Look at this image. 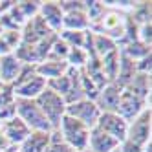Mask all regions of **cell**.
I'll return each mask as SVG.
<instances>
[{
    "mask_svg": "<svg viewBox=\"0 0 152 152\" xmlns=\"http://www.w3.org/2000/svg\"><path fill=\"white\" fill-rule=\"evenodd\" d=\"M15 112L17 117L22 121L31 132H51V126L48 123L46 115L42 114L35 99H18L15 97Z\"/></svg>",
    "mask_w": 152,
    "mask_h": 152,
    "instance_id": "obj_1",
    "label": "cell"
},
{
    "mask_svg": "<svg viewBox=\"0 0 152 152\" xmlns=\"http://www.w3.org/2000/svg\"><path fill=\"white\" fill-rule=\"evenodd\" d=\"M59 134L62 141L66 143L73 152H88V136L90 130L77 119L64 115L59 123Z\"/></svg>",
    "mask_w": 152,
    "mask_h": 152,
    "instance_id": "obj_2",
    "label": "cell"
},
{
    "mask_svg": "<svg viewBox=\"0 0 152 152\" xmlns=\"http://www.w3.org/2000/svg\"><path fill=\"white\" fill-rule=\"evenodd\" d=\"M125 28H126V13L106 7L104 15L97 20L95 24L90 26V31L92 33H97V35H104L108 39H112L117 44L125 35Z\"/></svg>",
    "mask_w": 152,
    "mask_h": 152,
    "instance_id": "obj_3",
    "label": "cell"
},
{
    "mask_svg": "<svg viewBox=\"0 0 152 152\" xmlns=\"http://www.w3.org/2000/svg\"><path fill=\"white\" fill-rule=\"evenodd\" d=\"M35 101H37L39 108L42 110V114L46 115L51 130H57L61 119L66 114V101H64L59 94L51 92L50 88H44V92H42Z\"/></svg>",
    "mask_w": 152,
    "mask_h": 152,
    "instance_id": "obj_4",
    "label": "cell"
},
{
    "mask_svg": "<svg viewBox=\"0 0 152 152\" xmlns=\"http://www.w3.org/2000/svg\"><path fill=\"white\" fill-rule=\"evenodd\" d=\"M150 132H152V110L150 108H145L136 119L128 123V130H126V137L128 141L145 147L150 143Z\"/></svg>",
    "mask_w": 152,
    "mask_h": 152,
    "instance_id": "obj_5",
    "label": "cell"
},
{
    "mask_svg": "<svg viewBox=\"0 0 152 152\" xmlns=\"http://www.w3.org/2000/svg\"><path fill=\"white\" fill-rule=\"evenodd\" d=\"M64 115L77 119V121L83 123L88 130H92L97 125V119H99V115H101V110L97 108V104L94 101L81 99V101H75V103L66 104V114H64Z\"/></svg>",
    "mask_w": 152,
    "mask_h": 152,
    "instance_id": "obj_6",
    "label": "cell"
},
{
    "mask_svg": "<svg viewBox=\"0 0 152 152\" xmlns=\"http://www.w3.org/2000/svg\"><path fill=\"white\" fill-rule=\"evenodd\" d=\"M145 108H150V103H147L145 99H139L137 95L130 94L128 90H121L115 114H119L126 123H130L132 119H136L141 112H143Z\"/></svg>",
    "mask_w": 152,
    "mask_h": 152,
    "instance_id": "obj_7",
    "label": "cell"
},
{
    "mask_svg": "<svg viewBox=\"0 0 152 152\" xmlns=\"http://www.w3.org/2000/svg\"><path fill=\"white\" fill-rule=\"evenodd\" d=\"M95 128H99L101 132L112 136L114 139H117L119 143H121V141H125V137H126L128 123L115 112H101Z\"/></svg>",
    "mask_w": 152,
    "mask_h": 152,
    "instance_id": "obj_8",
    "label": "cell"
},
{
    "mask_svg": "<svg viewBox=\"0 0 152 152\" xmlns=\"http://www.w3.org/2000/svg\"><path fill=\"white\" fill-rule=\"evenodd\" d=\"M11 88H13V95L18 97V99H37L44 92L46 81L42 77H39L37 73H33L31 77H28L24 81H18V83L11 84Z\"/></svg>",
    "mask_w": 152,
    "mask_h": 152,
    "instance_id": "obj_9",
    "label": "cell"
},
{
    "mask_svg": "<svg viewBox=\"0 0 152 152\" xmlns=\"http://www.w3.org/2000/svg\"><path fill=\"white\" fill-rule=\"evenodd\" d=\"M51 33L53 31L44 24V20L37 15L24 24L22 31H20V37H22L20 42H22V44H37V42H40L42 39H46Z\"/></svg>",
    "mask_w": 152,
    "mask_h": 152,
    "instance_id": "obj_10",
    "label": "cell"
},
{
    "mask_svg": "<svg viewBox=\"0 0 152 152\" xmlns=\"http://www.w3.org/2000/svg\"><path fill=\"white\" fill-rule=\"evenodd\" d=\"M39 17L44 20V24L53 31V33H59V31L62 29V17H64V13L61 11L59 2H53V0L40 2Z\"/></svg>",
    "mask_w": 152,
    "mask_h": 152,
    "instance_id": "obj_11",
    "label": "cell"
},
{
    "mask_svg": "<svg viewBox=\"0 0 152 152\" xmlns=\"http://www.w3.org/2000/svg\"><path fill=\"white\" fill-rule=\"evenodd\" d=\"M119 141L114 139L112 136H108L101 132L99 128H92L88 136V152H117Z\"/></svg>",
    "mask_w": 152,
    "mask_h": 152,
    "instance_id": "obj_12",
    "label": "cell"
},
{
    "mask_svg": "<svg viewBox=\"0 0 152 152\" xmlns=\"http://www.w3.org/2000/svg\"><path fill=\"white\" fill-rule=\"evenodd\" d=\"M0 130H2V134H4L6 139L9 141V145H13V147H18V145L31 134V130H29L22 121H20L18 117H13L11 121L2 123V125H0Z\"/></svg>",
    "mask_w": 152,
    "mask_h": 152,
    "instance_id": "obj_13",
    "label": "cell"
},
{
    "mask_svg": "<svg viewBox=\"0 0 152 152\" xmlns=\"http://www.w3.org/2000/svg\"><path fill=\"white\" fill-rule=\"evenodd\" d=\"M119 95H121V88H117L114 83H108L104 88L99 90L95 97V104L101 112H115L117 103H119Z\"/></svg>",
    "mask_w": 152,
    "mask_h": 152,
    "instance_id": "obj_14",
    "label": "cell"
},
{
    "mask_svg": "<svg viewBox=\"0 0 152 152\" xmlns=\"http://www.w3.org/2000/svg\"><path fill=\"white\" fill-rule=\"evenodd\" d=\"M20 70H22V62H20L15 55L0 57V84L11 86L17 81Z\"/></svg>",
    "mask_w": 152,
    "mask_h": 152,
    "instance_id": "obj_15",
    "label": "cell"
},
{
    "mask_svg": "<svg viewBox=\"0 0 152 152\" xmlns=\"http://www.w3.org/2000/svg\"><path fill=\"white\" fill-rule=\"evenodd\" d=\"M68 64L66 61H50V59H44L42 62H39L35 66V73L39 77H42L44 81H51V79H57V77H62L64 73L68 72Z\"/></svg>",
    "mask_w": 152,
    "mask_h": 152,
    "instance_id": "obj_16",
    "label": "cell"
},
{
    "mask_svg": "<svg viewBox=\"0 0 152 152\" xmlns=\"http://www.w3.org/2000/svg\"><path fill=\"white\" fill-rule=\"evenodd\" d=\"M136 73H137L136 72V62L119 51V68H117V77H115L114 84L117 86V88L123 90L125 86L132 81V77H134Z\"/></svg>",
    "mask_w": 152,
    "mask_h": 152,
    "instance_id": "obj_17",
    "label": "cell"
},
{
    "mask_svg": "<svg viewBox=\"0 0 152 152\" xmlns=\"http://www.w3.org/2000/svg\"><path fill=\"white\" fill-rule=\"evenodd\" d=\"M123 90H128L130 94L137 95L139 99H145L147 103H150V75L136 73L132 77V81H130Z\"/></svg>",
    "mask_w": 152,
    "mask_h": 152,
    "instance_id": "obj_18",
    "label": "cell"
},
{
    "mask_svg": "<svg viewBox=\"0 0 152 152\" xmlns=\"http://www.w3.org/2000/svg\"><path fill=\"white\" fill-rule=\"evenodd\" d=\"M50 145V132H31L18 145V152H44Z\"/></svg>",
    "mask_w": 152,
    "mask_h": 152,
    "instance_id": "obj_19",
    "label": "cell"
},
{
    "mask_svg": "<svg viewBox=\"0 0 152 152\" xmlns=\"http://www.w3.org/2000/svg\"><path fill=\"white\" fill-rule=\"evenodd\" d=\"M62 29L70 31H88L90 29V20L84 11H72L64 13L62 17Z\"/></svg>",
    "mask_w": 152,
    "mask_h": 152,
    "instance_id": "obj_20",
    "label": "cell"
},
{
    "mask_svg": "<svg viewBox=\"0 0 152 152\" xmlns=\"http://www.w3.org/2000/svg\"><path fill=\"white\" fill-rule=\"evenodd\" d=\"M99 62H101V70H103V75L106 77V81L114 83L117 77V68H119V50L106 53L104 57L99 59Z\"/></svg>",
    "mask_w": 152,
    "mask_h": 152,
    "instance_id": "obj_21",
    "label": "cell"
},
{
    "mask_svg": "<svg viewBox=\"0 0 152 152\" xmlns=\"http://www.w3.org/2000/svg\"><path fill=\"white\" fill-rule=\"evenodd\" d=\"M20 31H2L0 33V57L13 55L15 50L20 46Z\"/></svg>",
    "mask_w": 152,
    "mask_h": 152,
    "instance_id": "obj_22",
    "label": "cell"
},
{
    "mask_svg": "<svg viewBox=\"0 0 152 152\" xmlns=\"http://www.w3.org/2000/svg\"><path fill=\"white\" fill-rule=\"evenodd\" d=\"M119 51L123 53V55H126L128 59H132L134 62H137V61H141L143 57H147V55H150V46H147V44H143L141 40H134V42H128V44H125V46H119L117 48Z\"/></svg>",
    "mask_w": 152,
    "mask_h": 152,
    "instance_id": "obj_23",
    "label": "cell"
},
{
    "mask_svg": "<svg viewBox=\"0 0 152 152\" xmlns=\"http://www.w3.org/2000/svg\"><path fill=\"white\" fill-rule=\"evenodd\" d=\"M90 55L86 53L84 48H70L68 50V55H66V64L70 68H75V70H83L88 62Z\"/></svg>",
    "mask_w": 152,
    "mask_h": 152,
    "instance_id": "obj_24",
    "label": "cell"
},
{
    "mask_svg": "<svg viewBox=\"0 0 152 152\" xmlns=\"http://www.w3.org/2000/svg\"><path fill=\"white\" fill-rule=\"evenodd\" d=\"M57 37L66 44L68 48H83L84 46V37L86 31H70V29H61Z\"/></svg>",
    "mask_w": 152,
    "mask_h": 152,
    "instance_id": "obj_25",
    "label": "cell"
},
{
    "mask_svg": "<svg viewBox=\"0 0 152 152\" xmlns=\"http://www.w3.org/2000/svg\"><path fill=\"white\" fill-rule=\"evenodd\" d=\"M104 11H106V7H104V4L101 0H86L84 2V13L90 20V26L95 24L97 20L104 15Z\"/></svg>",
    "mask_w": 152,
    "mask_h": 152,
    "instance_id": "obj_26",
    "label": "cell"
},
{
    "mask_svg": "<svg viewBox=\"0 0 152 152\" xmlns=\"http://www.w3.org/2000/svg\"><path fill=\"white\" fill-rule=\"evenodd\" d=\"M128 17L132 18L137 26L150 22V2H137L136 7L128 13Z\"/></svg>",
    "mask_w": 152,
    "mask_h": 152,
    "instance_id": "obj_27",
    "label": "cell"
},
{
    "mask_svg": "<svg viewBox=\"0 0 152 152\" xmlns=\"http://www.w3.org/2000/svg\"><path fill=\"white\" fill-rule=\"evenodd\" d=\"M17 7H18L20 15L24 17V20L28 22V20H31L33 17L39 15L40 2L39 0H20V2H17Z\"/></svg>",
    "mask_w": 152,
    "mask_h": 152,
    "instance_id": "obj_28",
    "label": "cell"
},
{
    "mask_svg": "<svg viewBox=\"0 0 152 152\" xmlns=\"http://www.w3.org/2000/svg\"><path fill=\"white\" fill-rule=\"evenodd\" d=\"M44 152H73V150L62 141L59 130H51L50 132V145L46 147Z\"/></svg>",
    "mask_w": 152,
    "mask_h": 152,
    "instance_id": "obj_29",
    "label": "cell"
},
{
    "mask_svg": "<svg viewBox=\"0 0 152 152\" xmlns=\"http://www.w3.org/2000/svg\"><path fill=\"white\" fill-rule=\"evenodd\" d=\"M68 46L64 44V42L57 37L55 39V42L51 44V48H50V53H48V57L46 59H50V61H66V55H68Z\"/></svg>",
    "mask_w": 152,
    "mask_h": 152,
    "instance_id": "obj_30",
    "label": "cell"
},
{
    "mask_svg": "<svg viewBox=\"0 0 152 152\" xmlns=\"http://www.w3.org/2000/svg\"><path fill=\"white\" fill-rule=\"evenodd\" d=\"M59 7L62 13H72V11H84V2L83 0H61Z\"/></svg>",
    "mask_w": 152,
    "mask_h": 152,
    "instance_id": "obj_31",
    "label": "cell"
},
{
    "mask_svg": "<svg viewBox=\"0 0 152 152\" xmlns=\"http://www.w3.org/2000/svg\"><path fill=\"white\" fill-rule=\"evenodd\" d=\"M137 40H141L143 44L150 46L152 44V22H147V24H141L137 28Z\"/></svg>",
    "mask_w": 152,
    "mask_h": 152,
    "instance_id": "obj_32",
    "label": "cell"
},
{
    "mask_svg": "<svg viewBox=\"0 0 152 152\" xmlns=\"http://www.w3.org/2000/svg\"><path fill=\"white\" fill-rule=\"evenodd\" d=\"M13 101H15V99H13ZM13 117H17L15 104H13V103L0 106V125H2V123H7V121H11Z\"/></svg>",
    "mask_w": 152,
    "mask_h": 152,
    "instance_id": "obj_33",
    "label": "cell"
},
{
    "mask_svg": "<svg viewBox=\"0 0 152 152\" xmlns=\"http://www.w3.org/2000/svg\"><path fill=\"white\" fill-rule=\"evenodd\" d=\"M136 72L137 73H147V75H150V72H152V53L136 62Z\"/></svg>",
    "mask_w": 152,
    "mask_h": 152,
    "instance_id": "obj_34",
    "label": "cell"
},
{
    "mask_svg": "<svg viewBox=\"0 0 152 152\" xmlns=\"http://www.w3.org/2000/svg\"><path fill=\"white\" fill-rule=\"evenodd\" d=\"M11 4H13V0H0V17H2V15L7 11Z\"/></svg>",
    "mask_w": 152,
    "mask_h": 152,
    "instance_id": "obj_35",
    "label": "cell"
},
{
    "mask_svg": "<svg viewBox=\"0 0 152 152\" xmlns=\"http://www.w3.org/2000/svg\"><path fill=\"white\" fill-rule=\"evenodd\" d=\"M2 86H4V84H0V90H2Z\"/></svg>",
    "mask_w": 152,
    "mask_h": 152,
    "instance_id": "obj_36",
    "label": "cell"
}]
</instances>
